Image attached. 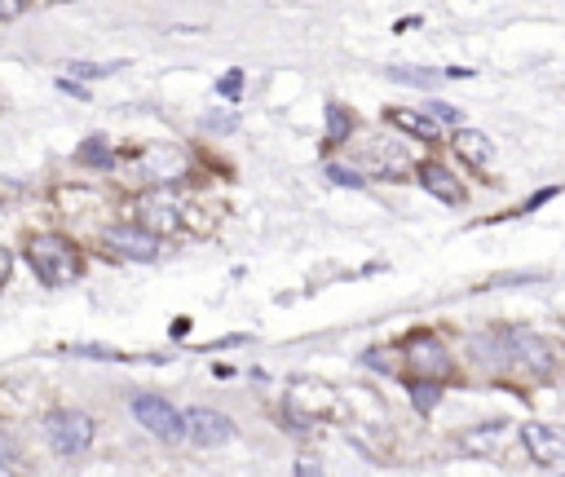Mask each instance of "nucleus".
Instances as JSON below:
<instances>
[{"instance_id":"obj_1","label":"nucleus","mask_w":565,"mask_h":477,"mask_svg":"<svg viewBox=\"0 0 565 477\" xmlns=\"http://www.w3.org/2000/svg\"><path fill=\"white\" fill-rule=\"evenodd\" d=\"M26 265H31L49 287H66V283H75L79 269H84L75 243L62 239V234H35V239L26 243Z\"/></svg>"},{"instance_id":"obj_2","label":"nucleus","mask_w":565,"mask_h":477,"mask_svg":"<svg viewBox=\"0 0 565 477\" xmlns=\"http://www.w3.org/2000/svg\"><path fill=\"white\" fill-rule=\"evenodd\" d=\"M132 415H137L141 428L154 433L159 442H181V437H185V415H181L172 402L154 398V393H137V398H132Z\"/></svg>"},{"instance_id":"obj_3","label":"nucleus","mask_w":565,"mask_h":477,"mask_svg":"<svg viewBox=\"0 0 565 477\" xmlns=\"http://www.w3.org/2000/svg\"><path fill=\"white\" fill-rule=\"evenodd\" d=\"M44 428H49V442H53L57 455L75 459V455H84L93 446V420L84 411H53Z\"/></svg>"},{"instance_id":"obj_4","label":"nucleus","mask_w":565,"mask_h":477,"mask_svg":"<svg viewBox=\"0 0 565 477\" xmlns=\"http://www.w3.org/2000/svg\"><path fill=\"white\" fill-rule=\"evenodd\" d=\"M137 221H141L146 230H154L159 239H168V234H177V225H181V199H177L172 190H150V194L137 199Z\"/></svg>"},{"instance_id":"obj_5","label":"nucleus","mask_w":565,"mask_h":477,"mask_svg":"<svg viewBox=\"0 0 565 477\" xmlns=\"http://www.w3.org/2000/svg\"><path fill=\"white\" fill-rule=\"evenodd\" d=\"M406 367H411V375H424V384H433V380H446L455 362L437 336H415L406 344Z\"/></svg>"},{"instance_id":"obj_6","label":"nucleus","mask_w":565,"mask_h":477,"mask_svg":"<svg viewBox=\"0 0 565 477\" xmlns=\"http://www.w3.org/2000/svg\"><path fill=\"white\" fill-rule=\"evenodd\" d=\"M331 406H335V393H331V384H322V380H296V384L287 389V415H291L296 424H309V420L327 415Z\"/></svg>"},{"instance_id":"obj_7","label":"nucleus","mask_w":565,"mask_h":477,"mask_svg":"<svg viewBox=\"0 0 565 477\" xmlns=\"http://www.w3.org/2000/svg\"><path fill=\"white\" fill-rule=\"evenodd\" d=\"M102 243H106L110 252L128 256V261H154V256H159V234L146 230L141 221H137V225H110V230L102 234Z\"/></svg>"},{"instance_id":"obj_8","label":"nucleus","mask_w":565,"mask_h":477,"mask_svg":"<svg viewBox=\"0 0 565 477\" xmlns=\"http://www.w3.org/2000/svg\"><path fill=\"white\" fill-rule=\"evenodd\" d=\"M521 442H525V455L534 464H543V468L565 464V428H556V424H525Z\"/></svg>"},{"instance_id":"obj_9","label":"nucleus","mask_w":565,"mask_h":477,"mask_svg":"<svg viewBox=\"0 0 565 477\" xmlns=\"http://www.w3.org/2000/svg\"><path fill=\"white\" fill-rule=\"evenodd\" d=\"M185 437H194L199 446H221L234 437V424L212 406H194V411H185Z\"/></svg>"},{"instance_id":"obj_10","label":"nucleus","mask_w":565,"mask_h":477,"mask_svg":"<svg viewBox=\"0 0 565 477\" xmlns=\"http://www.w3.org/2000/svg\"><path fill=\"white\" fill-rule=\"evenodd\" d=\"M415 177H419V186L433 194V199H441V203H463V186H459V177L450 172V168H441V163H419L415 168Z\"/></svg>"},{"instance_id":"obj_11","label":"nucleus","mask_w":565,"mask_h":477,"mask_svg":"<svg viewBox=\"0 0 565 477\" xmlns=\"http://www.w3.org/2000/svg\"><path fill=\"white\" fill-rule=\"evenodd\" d=\"M450 146H455V155H459L463 163H472V168H486V163L494 159V141H490L481 128H463V124H455Z\"/></svg>"},{"instance_id":"obj_12","label":"nucleus","mask_w":565,"mask_h":477,"mask_svg":"<svg viewBox=\"0 0 565 477\" xmlns=\"http://www.w3.org/2000/svg\"><path fill=\"white\" fill-rule=\"evenodd\" d=\"M508 340H512V358H521L525 367H534V371H547L552 367V349H547L543 336H534V331H508Z\"/></svg>"},{"instance_id":"obj_13","label":"nucleus","mask_w":565,"mask_h":477,"mask_svg":"<svg viewBox=\"0 0 565 477\" xmlns=\"http://www.w3.org/2000/svg\"><path fill=\"white\" fill-rule=\"evenodd\" d=\"M503 437H508V424H481V428H468V433H459V446L468 451V455H494L499 446H503Z\"/></svg>"},{"instance_id":"obj_14","label":"nucleus","mask_w":565,"mask_h":477,"mask_svg":"<svg viewBox=\"0 0 565 477\" xmlns=\"http://www.w3.org/2000/svg\"><path fill=\"white\" fill-rule=\"evenodd\" d=\"M384 119H388L393 128L411 132V137H424V141H433V137H437V124H433L428 115H419V110H384Z\"/></svg>"},{"instance_id":"obj_15","label":"nucleus","mask_w":565,"mask_h":477,"mask_svg":"<svg viewBox=\"0 0 565 477\" xmlns=\"http://www.w3.org/2000/svg\"><path fill=\"white\" fill-rule=\"evenodd\" d=\"M327 124H331V141H344L349 137V115L340 106H327Z\"/></svg>"},{"instance_id":"obj_16","label":"nucleus","mask_w":565,"mask_h":477,"mask_svg":"<svg viewBox=\"0 0 565 477\" xmlns=\"http://www.w3.org/2000/svg\"><path fill=\"white\" fill-rule=\"evenodd\" d=\"M327 172H331V181H340V186H358V181H362L358 172H349V168H340V163H331Z\"/></svg>"},{"instance_id":"obj_17","label":"nucleus","mask_w":565,"mask_h":477,"mask_svg":"<svg viewBox=\"0 0 565 477\" xmlns=\"http://www.w3.org/2000/svg\"><path fill=\"white\" fill-rule=\"evenodd\" d=\"M428 110H433L437 119H446V124H459V110H450L446 102H428Z\"/></svg>"},{"instance_id":"obj_18","label":"nucleus","mask_w":565,"mask_h":477,"mask_svg":"<svg viewBox=\"0 0 565 477\" xmlns=\"http://www.w3.org/2000/svg\"><path fill=\"white\" fill-rule=\"evenodd\" d=\"M18 13H22V0H0V22H9Z\"/></svg>"},{"instance_id":"obj_19","label":"nucleus","mask_w":565,"mask_h":477,"mask_svg":"<svg viewBox=\"0 0 565 477\" xmlns=\"http://www.w3.org/2000/svg\"><path fill=\"white\" fill-rule=\"evenodd\" d=\"M9 269H13V252H9V247H0V287L9 283Z\"/></svg>"},{"instance_id":"obj_20","label":"nucleus","mask_w":565,"mask_h":477,"mask_svg":"<svg viewBox=\"0 0 565 477\" xmlns=\"http://www.w3.org/2000/svg\"><path fill=\"white\" fill-rule=\"evenodd\" d=\"M84 159H93V163H106V159H110V155H106V150H102V146H97V141H93V146H84Z\"/></svg>"},{"instance_id":"obj_21","label":"nucleus","mask_w":565,"mask_h":477,"mask_svg":"<svg viewBox=\"0 0 565 477\" xmlns=\"http://www.w3.org/2000/svg\"><path fill=\"white\" fill-rule=\"evenodd\" d=\"M437 402V389H415V406H433Z\"/></svg>"},{"instance_id":"obj_22","label":"nucleus","mask_w":565,"mask_h":477,"mask_svg":"<svg viewBox=\"0 0 565 477\" xmlns=\"http://www.w3.org/2000/svg\"><path fill=\"white\" fill-rule=\"evenodd\" d=\"M0 468H13V451H9V442L0 437Z\"/></svg>"},{"instance_id":"obj_23","label":"nucleus","mask_w":565,"mask_h":477,"mask_svg":"<svg viewBox=\"0 0 565 477\" xmlns=\"http://www.w3.org/2000/svg\"><path fill=\"white\" fill-rule=\"evenodd\" d=\"M57 4H71V0H57Z\"/></svg>"}]
</instances>
